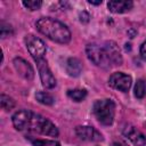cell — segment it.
<instances>
[{"label": "cell", "mask_w": 146, "mask_h": 146, "mask_svg": "<svg viewBox=\"0 0 146 146\" xmlns=\"http://www.w3.org/2000/svg\"><path fill=\"white\" fill-rule=\"evenodd\" d=\"M13 124L19 131L38 132L46 136L57 137V127L48 119L29 110H21L13 115Z\"/></svg>", "instance_id": "cell-1"}, {"label": "cell", "mask_w": 146, "mask_h": 146, "mask_svg": "<svg viewBox=\"0 0 146 146\" xmlns=\"http://www.w3.org/2000/svg\"><path fill=\"white\" fill-rule=\"evenodd\" d=\"M88 58L97 66L103 68H110L121 65L122 56L119 47L113 41H106L103 44L90 43L87 46Z\"/></svg>", "instance_id": "cell-2"}, {"label": "cell", "mask_w": 146, "mask_h": 146, "mask_svg": "<svg viewBox=\"0 0 146 146\" xmlns=\"http://www.w3.org/2000/svg\"><path fill=\"white\" fill-rule=\"evenodd\" d=\"M35 25L40 33L55 42L67 43L71 40V32L68 27L55 18L42 17L36 21Z\"/></svg>", "instance_id": "cell-3"}, {"label": "cell", "mask_w": 146, "mask_h": 146, "mask_svg": "<svg viewBox=\"0 0 146 146\" xmlns=\"http://www.w3.org/2000/svg\"><path fill=\"white\" fill-rule=\"evenodd\" d=\"M96 119L104 125L112 124L115 114V104L112 99H99L96 100L92 107Z\"/></svg>", "instance_id": "cell-4"}, {"label": "cell", "mask_w": 146, "mask_h": 146, "mask_svg": "<svg viewBox=\"0 0 146 146\" xmlns=\"http://www.w3.org/2000/svg\"><path fill=\"white\" fill-rule=\"evenodd\" d=\"M26 48L30 52V55L35 59H42L44 54H46V46L43 43V41L39 38H36L33 34H29L25 36L24 39Z\"/></svg>", "instance_id": "cell-5"}, {"label": "cell", "mask_w": 146, "mask_h": 146, "mask_svg": "<svg viewBox=\"0 0 146 146\" xmlns=\"http://www.w3.org/2000/svg\"><path fill=\"white\" fill-rule=\"evenodd\" d=\"M35 62H36V65H38V70H39V74H40L42 86L44 88H48V89L54 88L56 86V79L51 73V71H50V68L47 64V60L44 58H42V59H38Z\"/></svg>", "instance_id": "cell-6"}, {"label": "cell", "mask_w": 146, "mask_h": 146, "mask_svg": "<svg viewBox=\"0 0 146 146\" xmlns=\"http://www.w3.org/2000/svg\"><path fill=\"white\" fill-rule=\"evenodd\" d=\"M131 82H132L131 76L128 74H124L122 72H115L108 79V84L112 88L120 90V91H123V92H125L130 89Z\"/></svg>", "instance_id": "cell-7"}, {"label": "cell", "mask_w": 146, "mask_h": 146, "mask_svg": "<svg viewBox=\"0 0 146 146\" xmlns=\"http://www.w3.org/2000/svg\"><path fill=\"white\" fill-rule=\"evenodd\" d=\"M75 133L76 136L82 139V140H88V141H99L103 139V136L92 127H76L75 128Z\"/></svg>", "instance_id": "cell-8"}, {"label": "cell", "mask_w": 146, "mask_h": 146, "mask_svg": "<svg viewBox=\"0 0 146 146\" xmlns=\"http://www.w3.org/2000/svg\"><path fill=\"white\" fill-rule=\"evenodd\" d=\"M123 135L136 146H145L146 145V137L139 130H137L132 125H125L123 129Z\"/></svg>", "instance_id": "cell-9"}, {"label": "cell", "mask_w": 146, "mask_h": 146, "mask_svg": "<svg viewBox=\"0 0 146 146\" xmlns=\"http://www.w3.org/2000/svg\"><path fill=\"white\" fill-rule=\"evenodd\" d=\"M14 66L15 70L17 71V73L23 76L26 80H32L34 76V71L32 68V66L23 58H15L14 59Z\"/></svg>", "instance_id": "cell-10"}, {"label": "cell", "mask_w": 146, "mask_h": 146, "mask_svg": "<svg viewBox=\"0 0 146 146\" xmlns=\"http://www.w3.org/2000/svg\"><path fill=\"white\" fill-rule=\"evenodd\" d=\"M133 3L130 0H125V1H117V0H113V1H108L107 7L112 13L115 14H122L125 13L128 10H130L132 8Z\"/></svg>", "instance_id": "cell-11"}, {"label": "cell", "mask_w": 146, "mask_h": 146, "mask_svg": "<svg viewBox=\"0 0 146 146\" xmlns=\"http://www.w3.org/2000/svg\"><path fill=\"white\" fill-rule=\"evenodd\" d=\"M66 71L68 73V75L71 76H78L81 71H82V66L81 63L78 58H70L66 62Z\"/></svg>", "instance_id": "cell-12"}, {"label": "cell", "mask_w": 146, "mask_h": 146, "mask_svg": "<svg viewBox=\"0 0 146 146\" xmlns=\"http://www.w3.org/2000/svg\"><path fill=\"white\" fill-rule=\"evenodd\" d=\"M67 96L75 100V102H81L82 99L86 98L87 96V91L84 89H73V90H68L67 91Z\"/></svg>", "instance_id": "cell-13"}, {"label": "cell", "mask_w": 146, "mask_h": 146, "mask_svg": "<svg viewBox=\"0 0 146 146\" xmlns=\"http://www.w3.org/2000/svg\"><path fill=\"white\" fill-rule=\"evenodd\" d=\"M35 98H36V100H38L39 103L44 104V105H52V103H54V97H52L50 94L44 92V91H39V92H36Z\"/></svg>", "instance_id": "cell-14"}, {"label": "cell", "mask_w": 146, "mask_h": 146, "mask_svg": "<svg viewBox=\"0 0 146 146\" xmlns=\"http://www.w3.org/2000/svg\"><path fill=\"white\" fill-rule=\"evenodd\" d=\"M135 96L137 98H143L146 96V81L139 79L135 86Z\"/></svg>", "instance_id": "cell-15"}, {"label": "cell", "mask_w": 146, "mask_h": 146, "mask_svg": "<svg viewBox=\"0 0 146 146\" xmlns=\"http://www.w3.org/2000/svg\"><path fill=\"white\" fill-rule=\"evenodd\" d=\"M0 102H1V106L3 110L6 111H9L14 107L15 103L13 100V98H10L9 96H6V95H1L0 96Z\"/></svg>", "instance_id": "cell-16"}, {"label": "cell", "mask_w": 146, "mask_h": 146, "mask_svg": "<svg viewBox=\"0 0 146 146\" xmlns=\"http://www.w3.org/2000/svg\"><path fill=\"white\" fill-rule=\"evenodd\" d=\"M33 146H60L58 141L48 139H35L33 140Z\"/></svg>", "instance_id": "cell-17"}, {"label": "cell", "mask_w": 146, "mask_h": 146, "mask_svg": "<svg viewBox=\"0 0 146 146\" xmlns=\"http://www.w3.org/2000/svg\"><path fill=\"white\" fill-rule=\"evenodd\" d=\"M22 3L30 10H36L42 6V1L40 0H29V1H23Z\"/></svg>", "instance_id": "cell-18"}, {"label": "cell", "mask_w": 146, "mask_h": 146, "mask_svg": "<svg viewBox=\"0 0 146 146\" xmlns=\"http://www.w3.org/2000/svg\"><path fill=\"white\" fill-rule=\"evenodd\" d=\"M140 55H141L143 59L146 60V41H144L143 44L140 46Z\"/></svg>", "instance_id": "cell-19"}, {"label": "cell", "mask_w": 146, "mask_h": 146, "mask_svg": "<svg viewBox=\"0 0 146 146\" xmlns=\"http://www.w3.org/2000/svg\"><path fill=\"white\" fill-rule=\"evenodd\" d=\"M113 146H127V145L124 143H122V141H115L113 144Z\"/></svg>", "instance_id": "cell-20"}, {"label": "cell", "mask_w": 146, "mask_h": 146, "mask_svg": "<svg viewBox=\"0 0 146 146\" xmlns=\"http://www.w3.org/2000/svg\"><path fill=\"white\" fill-rule=\"evenodd\" d=\"M88 2H89V3H91V5H100V3H102V0H98V1H92V0H89Z\"/></svg>", "instance_id": "cell-21"}]
</instances>
